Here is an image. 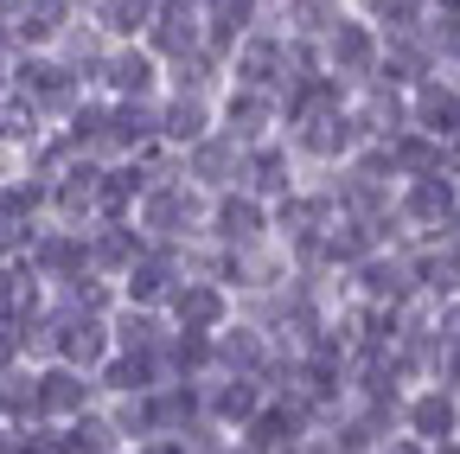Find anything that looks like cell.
<instances>
[{
    "label": "cell",
    "instance_id": "obj_1",
    "mask_svg": "<svg viewBox=\"0 0 460 454\" xmlns=\"http://www.w3.org/2000/svg\"><path fill=\"white\" fill-rule=\"evenodd\" d=\"M205 205H211V192H199L192 180H180V166H172V174H154V180L141 186V199H135L128 218L141 224L147 244L186 250V244H199V231H205Z\"/></svg>",
    "mask_w": 460,
    "mask_h": 454
},
{
    "label": "cell",
    "instance_id": "obj_2",
    "mask_svg": "<svg viewBox=\"0 0 460 454\" xmlns=\"http://www.w3.org/2000/svg\"><path fill=\"white\" fill-rule=\"evenodd\" d=\"M281 141H288V154L301 160V174H332V166H345L358 154V122H352V109H314V116H301V122H288L281 129Z\"/></svg>",
    "mask_w": 460,
    "mask_h": 454
},
{
    "label": "cell",
    "instance_id": "obj_3",
    "mask_svg": "<svg viewBox=\"0 0 460 454\" xmlns=\"http://www.w3.org/2000/svg\"><path fill=\"white\" fill-rule=\"evenodd\" d=\"M377 58H384V32H377V20L358 13V7H339L332 26L320 32V65L339 71L345 84H365V77H377Z\"/></svg>",
    "mask_w": 460,
    "mask_h": 454
},
{
    "label": "cell",
    "instance_id": "obj_4",
    "mask_svg": "<svg viewBox=\"0 0 460 454\" xmlns=\"http://www.w3.org/2000/svg\"><path fill=\"white\" fill-rule=\"evenodd\" d=\"M288 77V32L275 20H256L237 32V45L224 51V84H250V90H281Z\"/></svg>",
    "mask_w": 460,
    "mask_h": 454
},
{
    "label": "cell",
    "instance_id": "obj_5",
    "mask_svg": "<svg viewBox=\"0 0 460 454\" xmlns=\"http://www.w3.org/2000/svg\"><path fill=\"white\" fill-rule=\"evenodd\" d=\"M205 244L217 250H256V244H275L269 237V199L243 192V186H230V192H211L205 205Z\"/></svg>",
    "mask_w": 460,
    "mask_h": 454
},
{
    "label": "cell",
    "instance_id": "obj_6",
    "mask_svg": "<svg viewBox=\"0 0 460 454\" xmlns=\"http://www.w3.org/2000/svg\"><path fill=\"white\" fill-rule=\"evenodd\" d=\"M90 404H102V390L90 371L65 365V359H32V416L39 423H71Z\"/></svg>",
    "mask_w": 460,
    "mask_h": 454
},
{
    "label": "cell",
    "instance_id": "obj_7",
    "mask_svg": "<svg viewBox=\"0 0 460 454\" xmlns=\"http://www.w3.org/2000/svg\"><path fill=\"white\" fill-rule=\"evenodd\" d=\"M160 314L172 320V326H192V333H217L230 314H237V295L224 289L217 275H205V269H186L180 281H172V295L160 301Z\"/></svg>",
    "mask_w": 460,
    "mask_h": 454
},
{
    "label": "cell",
    "instance_id": "obj_8",
    "mask_svg": "<svg viewBox=\"0 0 460 454\" xmlns=\"http://www.w3.org/2000/svg\"><path fill=\"white\" fill-rule=\"evenodd\" d=\"M102 96H160L166 90V65L147 39H115L102 51V71H96Z\"/></svg>",
    "mask_w": 460,
    "mask_h": 454
},
{
    "label": "cell",
    "instance_id": "obj_9",
    "mask_svg": "<svg viewBox=\"0 0 460 454\" xmlns=\"http://www.w3.org/2000/svg\"><path fill=\"white\" fill-rule=\"evenodd\" d=\"M402 435H416V441H447L460 435V390L441 384V378H416L410 390H402V416H396Z\"/></svg>",
    "mask_w": 460,
    "mask_h": 454
},
{
    "label": "cell",
    "instance_id": "obj_10",
    "mask_svg": "<svg viewBox=\"0 0 460 454\" xmlns=\"http://www.w3.org/2000/svg\"><path fill=\"white\" fill-rule=\"evenodd\" d=\"M460 211V180L454 174H416V180H396V218L410 224V237L447 231V218Z\"/></svg>",
    "mask_w": 460,
    "mask_h": 454
},
{
    "label": "cell",
    "instance_id": "obj_11",
    "mask_svg": "<svg viewBox=\"0 0 460 454\" xmlns=\"http://www.w3.org/2000/svg\"><path fill=\"white\" fill-rule=\"evenodd\" d=\"M172 166H180V180H192L199 192H230V186L243 180V141L224 135V129H211L192 147L172 154Z\"/></svg>",
    "mask_w": 460,
    "mask_h": 454
},
{
    "label": "cell",
    "instance_id": "obj_12",
    "mask_svg": "<svg viewBox=\"0 0 460 454\" xmlns=\"http://www.w3.org/2000/svg\"><path fill=\"white\" fill-rule=\"evenodd\" d=\"M217 129H224V135H237L243 147H250V141H269V135H281V109H275V90L224 84V90H217Z\"/></svg>",
    "mask_w": 460,
    "mask_h": 454
},
{
    "label": "cell",
    "instance_id": "obj_13",
    "mask_svg": "<svg viewBox=\"0 0 460 454\" xmlns=\"http://www.w3.org/2000/svg\"><path fill=\"white\" fill-rule=\"evenodd\" d=\"M262 404H269V384H262L256 371H211V378H205V416H211L224 435H237Z\"/></svg>",
    "mask_w": 460,
    "mask_h": 454
},
{
    "label": "cell",
    "instance_id": "obj_14",
    "mask_svg": "<svg viewBox=\"0 0 460 454\" xmlns=\"http://www.w3.org/2000/svg\"><path fill=\"white\" fill-rule=\"evenodd\" d=\"M410 129L435 135V141L460 135V77L454 71H429L410 84Z\"/></svg>",
    "mask_w": 460,
    "mask_h": 454
},
{
    "label": "cell",
    "instance_id": "obj_15",
    "mask_svg": "<svg viewBox=\"0 0 460 454\" xmlns=\"http://www.w3.org/2000/svg\"><path fill=\"white\" fill-rule=\"evenodd\" d=\"M307 174H301V160L288 154V141L281 135H269V141H250L243 147V192H256V199H281V192H295Z\"/></svg>",
    "mask_w": 460,
    "mask_h": 454
},
{
    "label": "cell",
    "instance_id": "obj_16",
    "mask_svg": "<svg viewBox=\"0 0 460 454\" xmlns=\"http://www.w3.org/2000/svg\"><path fill=\"white\" fill-rule=\"evenodd\" d=\"M217 129V96L205 90H160V147H192L199 135Z\"/></svg>",
    "mask_w": 460,
    "mask_h": 454
},
{
    "label": "cell",
    "instance_id": "obj_17",
    "mask_svg": "<svg viewBox=\"0 0 460 454\" xmlns=\"http://www.w3.org/2000/svg\"><path fill=\"white\" fill-rule=\"evenodd\" d=\"M160 147V96H109V160Z\"/></svg>",
    "mask_w": 460,
    "mask_h": 454
},
{
    "label": "cell",
    "instance_id": "obj_18",
    "mask_svg": "<svg viewBox=\"0 0 460 454\" xmlns=\"http://www.w3.org/2000/svg\"><path fill=\"white\" fill-rule=\"evenodd\" d=\"M84 237H90V269H102V275H115V281H122V269L147 250V237H141L135 218H90Z\"/></svg>",
    "mask_w": 460,
    "mask_h": 454
},
{
    "label": "cell",
    "instance_id": "obj_19",
    "mask_svg": "<svg viewBox=\"0 0 460 454\" xmlns=\"http://www.w3.org/2000/svg\"><path fill=\"white\" fill-rule=\"evenodd\" d=\"M166 333H172V320H166L160 307H135V301H115V307H109V339H115V352H160Z\"/></svg>",
    "mask_w": 460,
    "mask_h": 454
},
{
    "label": "cell",
    "instance_id": "obj_20",
    "mask_svg": "<svg viewBox=\"0 0 460 454\" xmlns=\"http://www.w3.org/2000/svg\"><path fill=\"white\" fill-rule=\"evenodd\" d=\"M256 20H269V0H199L205 45H217V51H230L237 32H250Z\"/></svg>",
    "mask_w": 460,
    "mask_h": 454
},
{
    "label": "cell",
    "instance_id": "obj_21",
    "mask_svg": "<svg viewBox=\"0 0 460 454\" xmlns=\"http://www.w3.org/2000/svg\"><path fill=\"white\" fill-rule=\"evenodd\" d=\"M90 20H96V32H102L109 45H115V39H141V32L154 26V0H96Z\"/></svg>",
    "mask_w": 460,
    "mask_h": 454
},
{
    "label": "cell",
    "instance_id": "obj_22",
    "mask_svg": "<svg viewBox=\"0 0 460 454\" xmlns=\"http://www.w3.org/2000/svg\"><path fill=\"white\" fill-rule=\"evenodd\" d=\"M128 454H192V448H186L180 435H172V429H166V435H147V441H128Z\"/></svg>",
    "mask_w": 460,
    "mask_h": 454
},
{
    "label": "cell",
    "instance_id": "obj_23",
    "mask_svg": "<svg viewBox=\"0 0 460 454\" xmlns=\"http://www.w3.org/2000/svg\"><path fill=\"white\" fill-rule=\"evenodd\" d=\"M371 454H429V441H416V435H402V429H396V435H384Z\"/></svg>",
    "mask_w": 460,
    "mask_h": 454
},
{
    "label": "cell",
    "instance_id": "obj_24",
    "mask_svg": "<svg viewBox=\"0 0 460 454\" xmlns=\"http://www.w3.org/2000/svg\"><path fill=\"white\" fill-rule=\"evenodd\" d=\"M429 454H460V435H447V441H435Z\"/></svg>",
    "mask_w": 460,
    "mask_h": 454
},
{
    "label": "cell",
    "instance_id": "obj_25",
    "mask_svg": "<svg viewBox=\"0 0 460 454\" xmlns=\"http://www.w3.org/2000/svg\"><path fill=\"white\" fill-rule=\"evenodd\" d=\"M429 7H435V13H454V20H460V0H429Z\"/></svg>",
    "mask_w": 460,
    "mask_h": 454
},
{
    "label": "cell",
    "instance_id": "obj_26",
    "mask_svg": "<svg viewBox=\"0 0 460 454\" xmlns=\"http://www.w3.org/2000/svg\"><path fill=\"white\" fill-rule=\"evenodd\" d=\"M65 7H71V13H90V7H96V0H65Z\"/></svg>",
    "mask_w": 460,
    "mask_h": 454
},
{
    "label": "cell",
    "instance_id": "obj_27",
    "mask_svg": "<svg viewBox=\"0 0 460 454\" xmlns=\"http://www.w3.org/2000/svg\"><path fill=\"white\" fill-rule=\"evenodd\" d=\"M109 454H128V448H109Z\"/></svg>",
    "mask_w": 460,
    "mask_h": 454
}]
</instances>
